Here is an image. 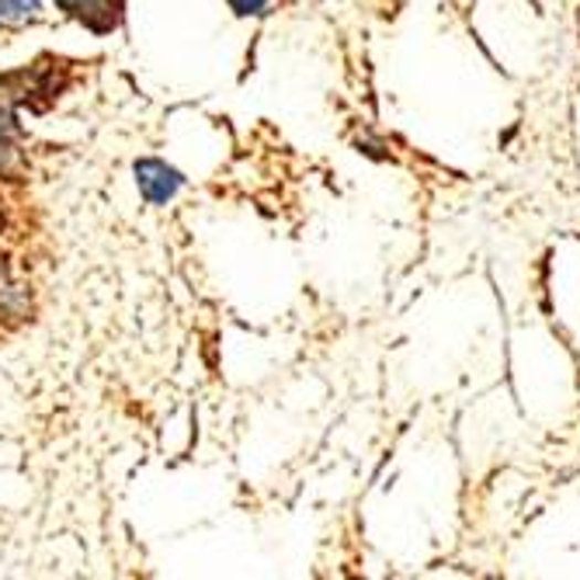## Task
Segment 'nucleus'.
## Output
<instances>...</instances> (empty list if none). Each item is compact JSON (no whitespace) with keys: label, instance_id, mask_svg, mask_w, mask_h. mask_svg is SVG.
<instances>
[{"label":"nucleus","instance_id":"1","mask_svg":"<svg viewBox=\"0 0 580 580\" xmlns=\"http://www.w3.org/2000/svg\"><path fill=\"white\" fill-rule=\"evenodd\" d=\"M136 175H139L143 196H147L154 205L167 202V199H171L175 191L181 188V178H178L175 167H167V164H160V160H143V164L136 167Z\"/></svg>","mask_w":580,"mask_h":580},{"label":"nucleus","instance_id":"2","mask_svg":"<svg viewBox=\"0 0 580 580\" xmlns=\"http://www.w3.org/2000/svg\"><path fill=\"white\" fill-rule=\"evenodd\" d=\"M39 14V0H0V25H25Z\"/></svg>","mask_w":580,"mask_h":580},{"label":"nucleus","instance_id":"3","mask_svg":"<svg viewBox=\"0 0 580 580\" xmlns=\"http://www.w3.org/2000/svg\"><path fill=\"white\" fill-rule=\"evenodd\" d=\"M60 4H63L70 14H77V18H87V21H94L98 14H105L108 0H60Z\"/></svg>","mask_w":580,"mask_h":580},{"label":"nucleus","instance_id":"4","mask_svg":"<svg viewBox=\"0 0 580 580\" xmlns=\"http://www.w3.org/2000/svg\"><path fill=\"white\" fill-rule=\"evenodd\" d=\"M236 14H261L264 8H268V0H230Z\"/></svg>","mask_w":580,"mask_h":580}]
</instances>
